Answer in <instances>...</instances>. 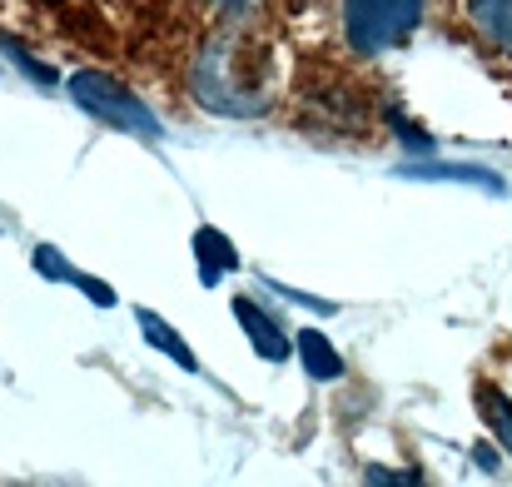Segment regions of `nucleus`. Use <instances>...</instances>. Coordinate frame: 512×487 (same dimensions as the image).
<instances>
[{
	"mask_svg": "<svg viewBox=\"0 0 512 487\" xmlns=\"http://www.w3.org/2000/svg\"><path fill=\"white\" fill-rule=\"evenodd\" d=\"M423 20V0H343V35L358 55L398 50Z\"/></svg>",
	"mask_w": 512,
	"mask_h": 487,
	"instance_id": "nucleus-1",
	"label": "nucleus"
},
{
	"mask_svg": "<svg viewBox=\"0 0 512 487\" xmlns=\"http://www.w3.org/2000/svg\"><path fill=\"white\" fill-rule=\"evenodd\" d=\"M70 95L85 115H95L100 125L110 130H125V135H140V140H160V120L145 110V100H135L120 80L100 75V70H80L70 75Z\"/></svg>",
	"mask_w": 512,
	"mask_h": 487,
	"instance_id": "nucleus-2",
	"label": "nucleus"
},
{
	"mask_svg": "<svg viewBox=\"0 0 512 487\" xmlns=\"http://www.w3.org/2000/svg\"><path fill=\"white\" fill-rule=\"evenodd\" d=\"M224 45H209L204 55H199V65H194V90H199V100L214 110V115H234V120H244V115H259L264 110V100L259 95H249V90H234V80L224 75Z\"/></svg>",
	"mask_w": 512,
	"mask_h": 487,
	"instance_id": "nucleus-3",
	"label": "nucleus"
},
{
	"mask_svg": "<svg viewBox=\"0 0 512 487\" xmlns=\"http://www.w3.org/2000/svg\"><path fill=\"white\" fill-rule=\"evenodd\" d=\"M234 319H239V328L249 333V343H254V353H259V358H269V363H284V358H289V333L274 324L259 304L234 299Z\"/></svg>",
	"mask_w": 512,
	"mask_h": 487,
	"instance_id": "nucleus-4",
	"label": "nucleus"
},
{
	"mask_svg": "<svg viewBox=\"0 0 512 487\" xmlns=\"http://www.w3.org/2000/svg\"><path fill=\"white\" fill-rule=\"evenodd\" d=\"M194 259H199V279H204V284H219L224 274L239 269V254H234L229 234H219V229H209V224L194 234Z\"/></svg>",
	"mask_w": 512,
	"mask_h": 487,
	"instance_id": "nucleus-5",
	"label": "nucleus"
},
{
	"mask_svg": "<svg viewBox=\"0 0 512 487\" xmlns=\"http://www.w3.org/2000/svg\"><path fill=\"white\" fill-rule=\"evenodd\" d=\"M294 348H299V363H304V373H309V378H319V383H334V378H343L339 348H334L319 328H304V333L294 338Z\"/></svg>",
	"mask_w": 512,
	"mask_h": 487,
	"instance_id": "nucleus-6",
	"label": "nucleus"
},
{
	"mask_svg": "<svg viewBox=\"0 0 512 487\" xmlns=\"http://www.w3.org/2000/svg\"><path fill=\"white\" fill-rule=\"evenodd\" d=\"M398 179H453V184L503 189V179L493 169H478V164H398Z\"/></svg>",
	"mask_w": 512,
	"mask_h": 487,
	"instance_id": "nucleus-7",
	"label": "nucleus"
},
{
	"mask_svg": "<svg viewBox=\"0 0 512 487\" xmlns=\"http://www.w3.org/2000/svg\"><path fill=\"white\" fill-rule=\"evenodd\" d=\"M135 319H140L145 338H150V343H155L160 353H170V358L179 363V368H184V373H199V358L189 353V343H184V338H179V333H174V328L165 324V319H160L155 309H135Z\"/></svg>",
	"mask_w": 512,
	"mask_h": 487,
	"instance_id": "nucleus-8",
	"label": "nucleus"
},
{
	"mask_svg": "<svg viewBox=\"0 0 512 487\" xmlns=\"http://www.w3.org/2000/svg\"><path fill=\"white\" fill-rule=\"evenodd\" d=\"M468 15L498 50L512 55V0H468Z\"/></svg>",
	"mask_w": 512,
	"mask_h": 487,
	"instance_id": "nucleus-9",
	"label": "nucleus"
},
{
	"mask_svg": "<svg viewBox=\"0 0 512 487\" xmlns=\"http://www.w3.org/2000/svg\"><path fill=\"white\" fill-rule=\"evenodd\" d=\"M478 413H483L488 433L512 453V398L498 383H478Z\"/></svg>",
	"mask_w": 512,
	"mask_h": 487,
	"instance_id": "nucleus-10",
	"label": "nucleus"
},
{
	"mask_svg": "<svg viewBox=\"0 0 512 487\" xmlns=\"http://www.w3.org/2000/svg\"><path fill=\"white\" fill-rule=\"evenodd\" d=\"M0 50H5V60H10V65H20V70H25V75H30L35 85H55V70H50V65H40V60H35V55H30L25 45H15L10 35L0 40Z\"/></svg>",
	"mask_w": 512,
	"mask_h": 487,
	"instance_id": "nucleus-11",
	"label": "nucleus"
},
{
	"mask_svg": "<svg viewBox=\"0 0 512 487\" xmlns=\"http://www.w3.org/2000/svg\"><path fill=\"white\" fill-rule=\"evenodd\" d=\"M35 269H40L45 279H55V284H75V279H80V269H70V264H65L55 249H45V244L35 249Z\"/></svg>",
	"mask_w": 512,
	"mask_h": 487,
	"instance_id": "nucleus-12",
	"label": "nucleus"
},
{
	"mask_svg": "<svg viewBox=\"0 0 512 487\" xmlns=\"http://www.w3.org/2000/svg\"><path fill=\"white\" fill-rule=\"evenodd\" d=\"M363 483H393V487H403V483H423V473H403V468H363Z\"/></svg>",
	"mask_w": 512,
	"mask_h": 487,
	"instance_id": "nucleus-13",
	"label": "nucleus"
},
{
	"mask_svg": "<svg viewBox=\"0 0 512 487\" xmlns=\"http://www.w3.org/2000/svg\"><path fill=\"white\" fill-rule=\"evenodd\" d=\"M209 10H224V15H249V10H259V0H204Z\"/></svg>",
	"mask_w": 512,
	"mask_h": 487,
	"instance_id": "nucleus-14",
	"label": "nucleus"
},
{
	"mask_svg": "<svg viewBox=\"0 0 512 487\" xmlns=\"http://www.w3.org/2000/svg\"><path fill=\"white\" fill-rule=\"evenodd\" d=\"M473 463H478V468H483V473H488V478H493V473H498V453H493V448H488V443H478V448H473Z\"/></svg>",
	"mask_w": 512,
	"mask_h": 487,
	"instance_id": "nucleus-15",
	"label": "nucleus"
}]
</instances>
